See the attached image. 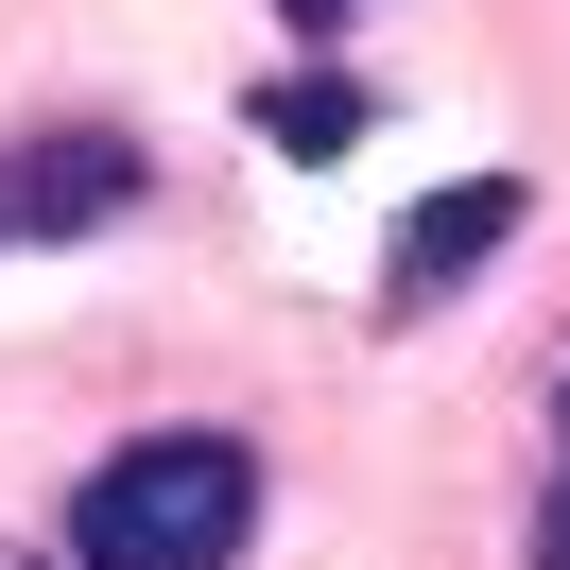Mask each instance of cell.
I'll list each match as a JSON object with an SVG mask.
<instances>
[{"mask_svg":"<svg viewBox=\"0 0 570 570\" xmlns=\"http://www.w3.org/2000/svg\"><path fill=\"white\" fill-rule=\"evenodd\" d=\"M0 570H70V553H0Z\"/></svg>","mask_w":570,"mask_h":570,"instance_id":"obj_7","label":"cell"},{"mask_svg":"<svg viewBox=\"0 0 570 570\" xmlns=\"http://www.w3.org/2000/svg\"><path fill=\"white\" fill-rule=\"evenodd\" d=\"M277 18H294V36H346V18H363V0H277Z\"/></svg>","mask_w":570,"mask_h":570,"instance_id":"obj_6","label":"cell"},{"mask_svg":"<svg viewBox=\"0 0 570 570\" xmlns=\"http://www.w3.org/2000/svg\"><path fill=\"white\" fill-rule=\"evenodd\" d=\"M553 415H570V381H553Z\"/></svg>","mask_w":570,"mask_h":570,"instance_id":"obj_8","label":"cell"},{"mask_svg":"<svg viewBox=\"0 0 570 570\" xmlns=\"http://www.w3.org/2000/svg\"><path fill=\"white\" fill-rule=\"evenodd\" d=\"M156 190V156L121 121H36V139H0V243H87Z\"/></svg>","mask_w":570,"mask_h":570,"instance_id":"obj_2","label":"cell"},{"mask_svg":"<svg viewBox=\"0 0 570 570\" xmlns=\"http://www.w3.org/2000/svg\"><path fill=\"white\" fill-rule=\"evenodd\" d=\"M259 432L225 415H174V432H121L105 466H70L52 501V553L70 570H243L259 553Z\"/></svg>","mask_w":570,"mask_h":570,"instance_id":"obj_1","label":"cell"},{"mask_svg":"<svg viewBox=\"0 0 570 570\" xmlns=\"http://www.w3.org/2000/svg\"><path fill=\"white\" fill-rule=\"evenodd\" d=\"M519 225H535V190H519V174H466V190H432V208H397V259H381V312H397V328H415V312H450V294L484 277V259L519 243Z\"/></svg>","mask_w":570,"mask_h":570,"instance_id":"obj_3","label":"cell"},{"mask_svg":"<svg viewBox=\"0 0 570 570\" xmlns=\"http://www.w3.org/2000/svg\"><path fill=\"white\" fill-rule=\"evenodd\" d=\"M535 570H570V484H553V501H535Z\"/></svg>","mask_w":570,"mask_h":570,"instance_id":"obj_5","label":"cell"},{"mask_svg":"<svg viewBox=\"0 0 570 570\" xmlns=\"http://www.w3.org/2000/svg\"><path fill=\"white\" fill-rule=\"evenodd\" d=\"M363 121H381V87H363V70H294V87H259V139H277V156H346Z\"/></svg>","mask_w":570,"mask_h":570,"instance_id":"obj_4","label":"cell"}]
</instances>
